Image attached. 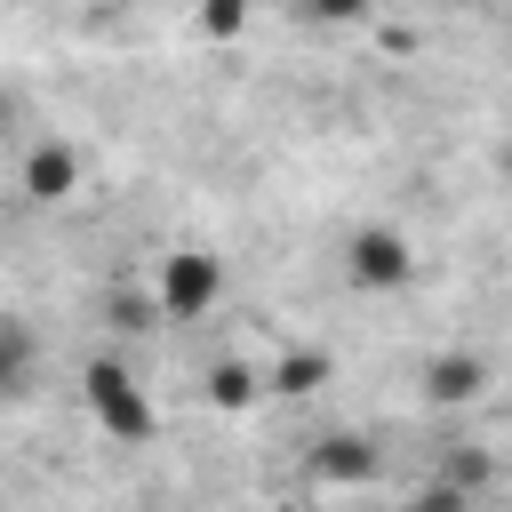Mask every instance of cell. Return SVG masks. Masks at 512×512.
<instances>
[{
    "mask_svg": "<svg viewBox=\"0 0 512 512\" xmlns=\"http://www.w3.org/2000/svg\"><path fill=\"white\" fill-rule=\"evenodd\" d=\"M408 512H472V496H464L456 480H424V488L408 496Z\"/></svg>",
    "mask_w": 512,
    "mask_h": 512,
    "instance_id": "cell-10",
    "label": "cell"
},
{
    "mask_svg": "<svg viewBox=\"0 0 512 512\" xmlns=\"http://www.w3.org/2000/svg\"><path fill=\"white\" fill-rule=\"evenodd\" d=\"M32 368H40V336H32V320L0 312V408L32 392Z\"/></svg>",
    "mask_w": 512,
    "mask_h": 512,
    "instance_id": "cell-7",
    "label": "cell"
},
{
    "mask_svg": "<svg viewBox=\"0 0 512 512\" xmlns=\"http://www.w3.org/2000/svg\"><path fill=\"white\" fill-rule=\"evenodd\" d=\"M408 272H416V248H408V232L400 224H360L352 240H344V280L352 288H408Z\"/></svg>",
    "mask_w": 512,
    "mask_h": 512,
    "instance_id": "cell-3",
    "label": "cell"
},
{
    "mask_svg": "<svg viewBox=\"0 0 512 512\" xmlns=\"http://www.w3.org/2000/svg\"><path fill=\"white\" fill-rule=\"evenodd\" d=\"M488 392V360L480 352H440L432 368H424V400L432 408H472Z\"/></svg>",
    "mask_w": 512,
    "mask_h": 512,
    "instance_id": "cell-6",
    "label": "cell"
},
{
    "mask_svg": "<svg viewBox=\"0 0 512 512\" xmlns=\"http://www.w3.org/2000/svg\"><path fill=\"white\" fill-rule=\"evenodd\" d=\"M272 512H312V504H272Z\"/></svg>",
    "mask_w": 512,
    "mask_h": 512,
    "instance_id": "cell-13",
    "label": "cell"
},
{
    "mask_svg": "<svg viewBox=\"0 0 512 512\" xmlns=\"http://www.w3.org/2000/svg\"><path fill=\"white\" fill-rule=\"evenodd\" d=\"M304 472H312L320 488H360V480H376V448H368L360 432H320V440L304 448Z\"/></svg>",
    "mask_w": 512,
    "mask_h": 512,
    "instance_id": "cell-5",
    "label": "cell"
},
{
    "mask_svg": "<svg viewBox=\"0 0 512 512\" xmlns=\"http://www.w3.org/2000/svg\"><path fill=\"white\" fill-rule=\"evenodd\" d=\"M80 400H88L96 432H104V440H120V448H144V440L160 432V416H152L144 384H136V376H128V360H112V352L80 368Z\"/></svg>",
    "mask_w": 512,
    "mask_h": 512,
    "instance_id": "cell-1",
    "label": "cell"
},
{
    "mask_svg": "<svg viewBox=\"0 0 512 512\" xmlns=\"http://www.w3.org/2000/svg\"><path fill=\"white\" fill-rule=\"evenodd\" d=\"M256 392H264V368H248V360H216V368H208V400H216L224 416L256 408Z\"/></svg>",
    "mask_w": 512,
    "mask_h": 512,
    "instance_id": "cell-9",
    "label": "cell"
},
{
    "mask_svg": "<svg viewBox=\"0 0 512 512\" xmlns=\"http://www.w3.org/2000/svg\"><path fill=\"white\" fill-rule=\"evenodd\" d=\"M16 184H24L32 208H56V200L80 192V152H72L64 136H40V144L24 152V176H16Z\"/></svg>",
    "mask_w": 512,
    "mask_h": 512,
    "instance_id": "cell-4",
    "label": "cell"
},
{
    "mask_svg": "<svg viewBox=\"0 0 512 512\" xmlns=\"http://www.w3.org/2000/svg\"><path fill=\"white\" fill-rule=\"evenodd\" d=\"M8 136H16V104L0 96V152H8Z\"/></svg>",
    "mask_w": 512,
    "mask_h": 512,
    "instance_id": "cell-12",
    "label": "cell"
},
{
    "mask_svg": "<svg viewBox=\"0 0 512 512\" xmlns=\"http://www.w3.org/2000/svg\"><path fill=\"white\" fill-rule=\"evenodd\" d=\"M328 384V360L312 352V344H296V352H280L272 368H264V392H280V400H304V392H320Z\"/></svg>",
    "mask_w": 512,
    "mask_h": 512,
    "instance_id": "cell-8",
    "label": "cell"
},
{
    "mask_svg": "<svg viewBox=\"0 0 512 512\" xmlns=\"http://www.w3.org/2000/svg\"><path fill=\"white\" fill-rule=\"evenodd\" d=\"M152 304H160V320H208V312L224 304V264H216L208 248H176V256H160V288H152Z\"/></svg>",
    "mask_w": 512,
    "mask_h": 512,
    "instance_id": "cell-2",
    "label": "cell"
},
{
    "mask_svg": "<svg viewBox=\"0 0 512 512\" xmlns=\"http://www.w3.org/2000/svg\"><path fill=\"white\" fill-rule=\"evenodd\" d=\"M200 24H208V32H216V40H232V32H240V24H248V8H208V16H200Z\"/></svg>",
    "mask_w": 512,
    "mask_h": 512,
    "instance_id": "cell-11",
    "label": "cell"
}]
</instances>
